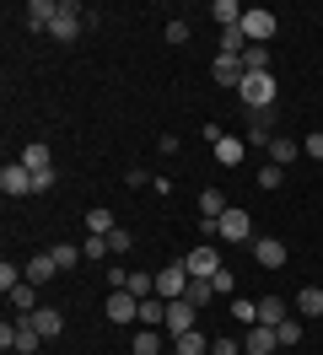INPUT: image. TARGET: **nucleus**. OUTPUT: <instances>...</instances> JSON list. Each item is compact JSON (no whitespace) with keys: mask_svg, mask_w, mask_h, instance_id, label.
Instances as JSON below:
<instances>
[{"mask_svg":"<svg viewBox=\"0 0 323 355\" xmlns=\"http://www.w3.org/2000/svg\"><path fill=\"white\" fill-rule=\"evenodd\" d=\"M275 350H280L275 329H264V323H254V329L242 334V355H275Z\"/></svg>","mask_w":323,"mask_h":355,"instance_id":"nucleus-12","label":"nucleus"},{"mask_svg":"<svg viewBox=\"0 0 323 355\" xmlns=\"http://www.w3.org/2000/svg\"><path fill=\"white\" fill-rule=\"evenodd\" d=\"M210 151H215V162H221V167H237V162H242V151H248V140H215Z\"/></svg>","mask_w":323,"mask_h":355,"instance_id":"nucleus-21","label":"nucleus"},{"mask_svg":"<svg viewBox=\"0 0 323 355\" xmlns=\"http://www.w3.org/2000/svg\"><path fill=\"white\" fill-rule=\"evenodd\" d=\"M248 38H242V27H226V33H221V49H215V54H237V60H242V54H248Z\"/></svg>","mask_w":323,"mask_h":355,"instance_id":"nucleus-27","label":"nucleus"},{"mask_svg":"<svg viewBox=\"0 0 323 355\" xmlns=\"http://www.w3.org/2000/svg\"><path fill=\"white\" fill-rule=\"evenodd\" d=\"M81 27H86L81 6H76V0H60V11H54V27H49V33H54L60 44H76V38H81Z\"/></svg>","mask_w":323,"mask_h":355,"instance_id":"nucleus-6","label":"nucleus"},{"mask_svg":"<svg viewBox=\"0 0 323 355\" xmlns=\"http://www.w3.org/2000/svg\"><path fill=\"white\" fill-rule=\"evenodd\" d=\"M183 296H189L194 307H210V302H215V286H210V280H189V291H183Z\"/></svg>","mask_w":323,"mask_h":355,"instance_id":"nucleus-33","label":"nucleus"},{"mask_svg":"<svg viewBox=\"0 0 323 355\" xmlns=\"http://www.w3.org/2000/svg\"><path fill=\"white\" fill-rule=\"evenodd\" d=\"M22 11H27V27H33V33H49V27H54V11H60V0H27Z\"/></svg>","mask_w":323,"mask_h":355,"instance_id":"nucleus-14","label":"nucleus"},{"mask_svg":"<svg viewBox=\"0 0 323 355\" xmlns=\"http://www.w3.org/2000/svg\"><path fill=\"white\" fill-rule=\"evenodd\" d=\"M254 259H258L264 269H280L291 253H285V243H280V237H254Z\"/></svg>","mask_w":323,"mask_h":355,"instance_id":"nucleus-13","label":"nucleus"},{"mask_svg":"<svg viewBox=\"0 0 323 355\" xmlns=\"http://www.w3.org/2000/svg\"><path fill=\"white\" fill-rule=\"evenodd\" d=\"M215 237H226V243H254V216L237 210V205H226V216L215 221Z\"/></svg>","mask_w":323,"mask_h":355,"instance_id":"nucleus-5","label":"nucleus"},{"mask_svg":"<svg viewBox=\"0 0 323 355\" xmlns=\"http://www.w3.org/2000/svg\"><path fill=\"white\" fill-rule=\"evenodd\" d=\"M226 216V200H221V189H205L199 194V221H221Z\"/></svg>","mask_w":323,"mask_h":355,"instance_id":"nucleus-23","label":"nucleus"},{"mask_svg":"<svg viewBox=\"0 0 323 355\" xmlns=\"http://www.w3.org/2000/svg\"><path fill=\"white\" fill-rule=\"evenodd\" d=\"M275 339H280V345H301V323H297V318H285V323L275 329Z\"/></svg>","mask_w":323,"mask_h":355,"instance_id":"nucleus-38","label":"nucleus"},{"mask_svg":"<svg viewBox=\"0 0 323 355\" xmlns=\"http://www.w3.org/2000/svg\"><path fill=\"white\" fill-rule=\"evenodd\" d=\"M318 173H323V167H318Z\"/></svg>","mask_w":323,"mask_h":355,"instance_id":"nucleus-45","label":"nucleus"},{"mask_svg":"<svg viewBox=\"0 0 323 355\" xmlns=\"http://www.w3.org/2000/svg\"><path fill=\"white\" fill-rule=\"evenodd\" d=\"M108 248H113V253H129V248H135V237H129L124 226H113V232H108Z\"/></svg>","mask_w":323,"mask_h":355,"instance_id":"nucleus-39","label":"nucleus"},{"mask_svg":"<svg viewBox=\"0 0 323 355\" xmlns=\"http://www.w3.org/2000/svg\"><path fill=\"white\" fill-rule=\"evenodd\" d=\"M275 130H270V113H248V146H270Z\"/></svg>","mask_w":323,"mask_h":355,"instance_id":"nucleus-20","label":"nucleus"},{"mask_svg":"<svg viewBox=\"0 0 323 355\" xmlns=\"http://www.w3.org/2000/svg\"><path fill=\"white\" fill-rule=\"evenodd\" d=\"M297 312H301V318H323V291L307 286V291L297 296Z\"/></svg>","mask_w":323,"mask_h":355,"instance_id":"nucleus-28","label":"nucleus"},{"mask_svg":"<svg viewBox=\"0 0 323 355\" xmlns=\"http://www.w3.org/2000/svg\"><path fill=\"white\" fill-rule=\"evenodd\" d=\"M103 312H108V323H140V296H129V291H113Z\"/></svg>","mask_w":323,"mask_h":355,"instance_id":"nucleus-10","label":"nucleus"},{"mask_svg":"<svg viewBox=\"0 0 323 355\" xmlns=\"http://www.w3.org/2000/svg\"><path fill=\"white\" fill-rule=\"evenodd\" d=\"M183 291H189V269H183V264L156 269V296H162V302H178Z\"/></svg>","mask_w":323,"mask_h":355,"instance_id":"nucleus-8","label":"nucleus"},{"mask_svg":"<svg viewBox=\"0 0 323 355\" xmlns=\"http://www.w3.org/2000/svg\"><path fill=\"white\" fill-rule=\"evenodd\" d=\"M11 307H17L22 318H27V312H38V286H33V280H22V286L11 291Z\"/></svg>","mask_w":323,"mask_h":355,"instance_id":"nucleus-26","label":"nucleus"},{"mask_svg":"<svg viewBox=\"0 0 323 355\" xmlns=\"http://www.w3.org/2000/svg\"><path fill=\"white\" fill-rule=\"evenodd\" d=\"M264 151H270V162H275V167H291V162L301 156V140H285V135H275Z\"/></svg>","mask_w":323,"mask_h":355,"instance_id":"nucleus-16","label":"nucleus"},{"mask_svg":"<svg viewBox=\"0 0 323 355\" xmlns=\"http://www.w3.org/2000/svg\"><path fill=\"white\" fill-rule=\"evenodd\" d=\"M22 167H27V173H43V167H54V156H49V146H43V140H33V146L22 151Z\"/></svg>","mask_w":323,"mask_h":355,"instance_id":"nucleus-22","label":"nucleus"},{"mask_svg":"<svg viewBox=\"0 0 323 355\" xmlns=\"http://www.w3.org/2000/svg\"><path fill=\"white\" fill-rule=\"evenodd\" d=\"M54 275H60V264H54L49 253H38V259H27V280H33V286H43V280H54Z\"/></svg>","mask_w":323,"mask_h":355,"instance_id":"nucleus-25","label":"nucleus"},{"mask_svg":"<svg viewBox=\"0 0 323 355\" xmlns=\"http://www.w3.org/2000/svg\"><path fill=\"white\" fill-rule=\"evenodd\" d=\"M237 97L248 103V113H270V108H275V76H270V70H258V76H242Z\"/></svg>","mask_w":323,"mask_h":355,"instance_id":"nucleus-1","label":"nucleus"},{"mask_svg":"<svg viewBox=\"0 0 323 355\" xmlns=\"http://www.w3.org/2000/svg\"><path fill=\"white\" fill-rule=\"evenodd\" d=\"M280 183H285V167L264 162V167H258V189H280Z\"/></svg>","mask_w":323,"mask_h":355,"instance_id":"nucleus-37","label":"nucleus"},{"mask_svg":"<svg viewBox=\"0 0 323 355\" xmlns=\"http://www.w3.org/2000/svg\"><path fill=\"white\" fill-rule=\"evenodd\" d=\"M210 76L221 81V87H232V92H237L248 70H242V60H237V54H215V60H210Z\"/></svg>","mask_w":323,"mask_h":355,"instance_id":"nucleus-11","label":"nucleus"},{"mask_svg":"<svg viewBox=\"0 0 323 355\" xmlns=\"http://www.w3.org/2000/svg\"><path fill=\"white\" fill-rule=\"evenodd\" d=\"M135 355H167V350H162V334L140 329V334H135Z\"/></svg>","mask_w":323,"mask_h":355,"instance_id":"nucleus-31","label":"nucleus"},{"mask_svg":"<svg viewBox=\"0 0 323 355\" xmlns=\"http://www.w3.org/2000/svg\"><path fill=\"white\" fill-rule=\"evenodd\" d=\"M124 291H129V296H140V302H146V296H156V275H146V269H135Z\"/></svg>","mask_w":323,"mask_h":355,"instance_id":"nucleus-29","label":"nucleus"},{"mask_svg":"<svg viewBox=\"0 0 323 355\" xmlns=\"http://www.w3.org/2000/svg\"><path fill=\"white\" fill-rule=\"evenodd\" d=\"M285 318H291V307H285L280 296H264V302H258V323H264V329H280Z\"/></svg>","mask_w":323,"mask_h":355,"instance_id":"nucleus-18","label":"nucleus"},{"mask_svg":"<svg viewBox=\"0 0 323 355\" xmlns=\"http://www.w3.org/2000/svg\"><path fill=\"white\" fill-rule=\"evenodd\" d=\"M140 329H167V302H162V296H146V302H140Z\"/></svg>","mask_w":323,"mask_h":355,"instance_id":"nucleus-17","label":"nucleus"},{"mask_svg":"<svg viewBox=\"0 0 323 355\" xmlns=\"http://www.w3.org/2000/svg\"><path fill=\"white\" fill-rule=\"evenodd\" d=\"M242 11H248V6H237V0H215V6H210V17H215V22H221V33L242 22Z\"/></svg>","mask_w":323,"mask_h":355,"instance_id":"nucleus-19","label":"nucleus"},{"mask_svg":"<svg viewBox=\"0 0 323 355\" xmlns=\"http://www.w3.org/2000/svg\"><path fill=\"white\" fill-rule=\"evenodd\" d=\"M0 345H6V350H17V355H33L43 345V334L33 329V318H17V323L6 318V323H0Z\"/></svg>","mask_w":323,"mask_h":355,"instance_id":"nucleus-3","label":"nucleus"},{"mask_svg":"<svg viewBox=\"0 0 323 355\" xmlns=\"http://www.w3.org/2000/svg\"><path fill=\"white\" fill-rule=\"evenodd\" d=\"M301 156H313V162L323 167V135H318V130H313L307 140H301Z\"/></svg>","mask_w":323,"mask_h":355,"instance_id":"nucleus-40","label":"nucleus"},{"mask_svg":"<svg viewBox=\"0 0 323 355\" xmlns=\"http://www.w3.org/2000/svg\"><path fill=\"white\" fill-rule=\"evenodd\" d=\"M210 355H242V345L226 334V339H210Z\"/></svg>","mask_w":323,"mask_h":355,"instance_id":"nucleus-41","label":"nucleus"},{"mask_svg":"<svg viewBox=\"0 0 323 355\" xmlns=\"http://www.w3.org/2000/svg\"><path fill=\"white\" fill-rule=\"evenodd\" d=\"M54 189V167H43V173H33V194H49Z\"/></svg>","mask_w":323,"mask_h":355,"instance_id":"nucleus-42","label":"nucleus"},{"mask_svg":"<svg viewBox=\"0 0 323 355\" xmlns=\"http://www.w3.org/2000/svg\"><path fill=\"white\" fill-rule=\"evenodd\" d=\"M172 350H178V355H210V339H205V334L194 329V334H183V339H178Z\"/></svg>","mask_w":323,"mask_h":355,"instance_id":"nucleus-30","label":"nucleus"},{"mask_svg":"<svg viewBox=\"0 0 323 355\" xmlns=\"http://www.w3.org/2000/svg\"><path fill=\"white\" fill-rule=\"evenodd\" d=\"M183 269H189V280H215L226 264H221L215 243H199V248H189V253H183Z\"/></svg>","mask_w":323,"mask_h":355,"instance_id":"nucleus-4","label":"nucleus"},{"mask_svg":"<svg viewBox=\"0 0 323 355\" xmlns=\"http://www.w3.org/2000/svg\"><path fill=\"white\" fill-rule=\"evenodd\" d=\"M242 70H248V76H258V70H270V49H264V44H254L248 54H242Z\"/></svg>","mask_w":323,"mask_h":355,"instance_id":"nucleus-34","label":"nucleus"},{"mask_svg":"<svg viewBox=\"0 0 323 355\" xmlns=\"http://www.w3.org/2000/svg\"><path fill=\"white\" fill-rule=\"evenodd\" d=\"M86 226H92V237H108V232H113V210H108V205H92V210H86Z\"/></svg>","mask_w":323,"mask_h":355,"instance_id":"nucleus-24","label":"nucleus"},{"mask_svg":"<svg viewBox=\"0 0 323 355\" xmlns=\"http://www.w3.org/2000/svg\"><path fill=\"white\" fill-rule=\"evenodd\" d=\"M194 323H199V307H194L189 296H178V302H167V334H172V339H183V334H194Z\"/></svg>","mask_w":323,"mask_h":355,"instance_id":"nucleus-7","label":"nucleus"},{"mask_svg":"<svg viewBox=\"0 0 323 355\" xmlns=\"http://www.w3.org/2000/svg\"><path fill=\"white\" fill-rule=\"evenodd\" d=\"M237 27H242V38H248V44H264V49H270V38L280 33V22H275V11H270V6H248Z\"/></svg>","mask_w":323,"mask_h":355,"instance_id":"nucleus-2","label":"nucleus"},{"mask_svg":"<svg viewBox=\"0 0 323 355\" xmlns=\"http://www.w3.org/2000/svg\"><path fill=\"white\" fill-rule=\"evenodd\" d=\"M232 318L254 329V323H258V302H248V296H232Z\"/></svg>","mask_w":323,"mask_h":355,"instance_id":"nucleus-35","label":"nucleus"},{"mask_svg":"<svg viewBox=\"0 0 323 355\" xmlns=\"http://www.w3.org/2000/svg\"><path fill=\"white\" fill-rule=\"evenodd\" d=\"M167 355H178V350H167Z\"/></svg>","mask_w":323,"mask_h":355,"instance_id":"nucleus-44","label":"nucleus"},{"mask_svg":"<svg viewBox=\"0 0 323 355\" xmlns=\"http://www.w3.org/2000/svg\"><path fill=\"white\" fill-rule=\"evenodd\" d=\"M0 189H6V200H22V194H33V173L22 162H6L0 167Z\"/></svg>","mask_w":323,"mask_h":355,"instance_id":"nucleus-9","label":"nucleus"},{"mask_svg":"<svg viewBox=\"0 0 323 355\" xmlns=\"http://www.w3.org/2000/svg\"><path fill=\"white\" fill-rule=\"evenodd\" d=\"M167 44H189V22H167Z\"/></svg>","mask_w":323,"mask_h":355,"instance_id":"nucleus-43","label":"nucleus"},{"mask_svg":"<svg viewBox=\"0 0 323 355\" xmlns=\"http://www.w3.org/2000/svg\"><path fill=\"white\" fill-rule=\"evenodd\" d=\"M33 318V329L43 334V339H60L65 334V312H54V307H38V312H27Z\"/></svg>","mask_w":323,"mask_h":355,"instance_id":"nucleus-15","label":"nucleus"},{"mask_svg":"<svg viewBox=\"0 0 323 355\" xmlns=\"http://www.w3.org/2000/svg\"><path fill=\"white\" fill-rule=\"evenodd\" d=\"M108 253H113V248H108V237H86V243H81V259H92V264H103Z\"/></svg>","mask_w":323,"mask_h":355,"instance_id":"nucleus-36","label":"nucleus"},{"mask_svg":"<svg viewBox=\"0 0 323 355\" xmlns=\"http://www.w3.org/2000/svg\"><path fill=\"white\" fill-rule=\"evenodd\" d=\"M49 259H54L60 269H76V264H81V248H76V243H54V253H49Z\"/></svg>","mask_w":323,"mask_h":355,"instance_id":"nucleus-32","label":"nucleus"}]
</instances>
